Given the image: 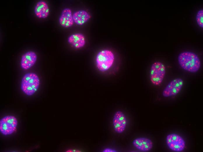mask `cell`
Masks as SVG:
<instances>
[{
	"mask_svg": "<svg viewBox=\"0 0 203 152\" xmlns=\"http://www.w3.org/2000/svg\"><path fill=\"white\" fill-rule=\"evenodd\" d=\"M196 19L198 25L201 28L203 27V10L200 9L197 12Z\"/></svg>",
	"mask_w": 203,
	"mask_h": 152,
	"instance_id": "9a60e30c",
	"label": "cell"
},
{
	"mask_svg": "<svg viewBox=\"0 0 203 152\" xmlns=\"http://www.w3.org/2000/svg\"><path fill=\"white\" fill-rule=\"evenodd\" d=\"M103 152H116V151L113 149L110 148H106L103 150Z\"/></svg>",
	"mask_w": 203,
	"mask_h": 152,
	"instance_id": "2e32d148",
	"label": "cell"
},
{
	"mask_svg": "<svg viewBox=\"0 0 203 152\" xmlns=\"http://www.w3.org/2000/svg\"><path fill=\"white\" fill-rule=\"evenodd\" d=\"M37 56L36 53L32 51H29L24 53L22 56L20 65L23 69L27 70L33 66L36 63Z\"/></svg>",
	"mask_w": 203,
	"mask_h": 152,
	"instance_id": "9c48e42d",
	"label": "cell"
},
{
	"mask_svg": "<svg viewBox=\"0 0 203 152\" xmlns=\"http://www.w3.org/2000/svg\"><path fill=\"white\" fill-rule=\"evenodd\" d=\"M132 144L137 149L144 152L150 151L153 147L152 141L146 137H140L136 138L133 141Z\"/></svg>",
	"mask_w": 203,
	"mask_h": 152,
	"instance_id": "30bf717a",
	"label": "cell"
},
{
	"mask_svg": "<svg viewBox=\"0 0 203 152\" xmlns=\"http://www.w3.org/2000/svg\"><path fill=\"white\" fill-rule=\"evenodd\" d=\"M127 120L125 114L121 111L118 110L114 114L113 120L114 129L118 133H123L126 126Z\"/></svg>",
	"mask_w": 203,
	"mask_h": 152,
	"instance_id": "ba28073f",
	"label": "cell"
},
{
	"mask_svg": "<svg viewBox=\"0 0 203 152\" xmlns=\"http://www.w3.org/2000/svg\"><path fill=\"white\" fill-rule=\"evenodd\" d=\"M34 12L38 18H45L49 15L50 10L47 3L44 1H40L36 3L34 8Z\"/></svg>",
	"mask_w": 203,
	"mask_h": 152,
	"instance_id": "7c38bea8",
	"label": "cell"
},
{
	"mask_svg": "<svg viewBox=\"0 0 203 152\" xmlns=\"http://www.w3.org/2000/svg\"><path fill=\"white\" fill-rule=\"evenodd\" d=\"M68 41L70 44L76 48H80L83 47L85 44V39L84 35L79 33L71 35L69 37Z\"/></svg>",
	"mask_w": 203,
	"mask_h": 152,
	"instance_id": "4fadbf2b",
	"label": "cell"
},
{
	"mask_svg": "<svg viewBox=\"0 0 203 152\" xmlns=\"http://www.w3.org/2000/svg\"><path fill=\"white\" fill-rule=\"evenodd\" d=\"M183 84V81L181 78L172 80L164 89L162 95L164 97H168L176 95L181 90Z\"/></svg>",
	"mask_w": 203,
	"mask_h": 152,
	"instance_id": "52a82bcc",
	"label": "cell"
},
{
	"mask_svg": "<svg viewBox=\"0 0 203 152\" xmlns=\"http://www.w3.org/2000/svg\"><path fill=\"white\" fill-rule=\"evenodd\" d=\"M81 151L78 150H76V149H69L67 150L66 152H80Z\"/></svg>",
	"mask_w": 203,
	"mask_h": 152,
	"instance_id": "e0dca14e",
	"label": "cell"
},
{
	"mask_svg": "<svg viewBox=\"0 0 203 152\" xmlns=\"http://www.w3.org/2000/svg\"><path fill=\"white\" fill-rule=\"evenodd\" d=\"M18 124V120L15 116H5L0 120V132L4 135H11L16 130Z\"/></svg>",
	"mask_w": 203,
	"mask_h": 152,
	"instance_id": "5b68a950",
	"label": "cell"
},
{
	"mask_svg": "<svg viewBox=\"0 0 203 152\" xmlns=\"http://www.w3.org/2000/svg\"><path fill=\"white\" fill-rule=\"evenodd\" d=\"M114 53L108 49H104L100 51L96 57V63L98 70L102 72H104L109 70L113 66L115 61Z\"/></svg>",
	"mask_w": 203,
	"mask_h": 152,
	"instance_id": "7a4b0ae2",
	"label": "cell"
},
{
	"mask_svg": "<svg viewBox=\"0 0 203 152\" xmlns=\"http://www.w3.org/2000/svg\"><path fill=\"white\" fill-rule=\"evenodd\" d=\"M178 63L181 67L188 72H197L201 66V62L198 56L195 53L185 51L180 53L178 57Z\"/></svg>",
	"mask_w": 203,
	"mask_h": 152,
	"instance_id": "6da1fadb",
	"label": "cell"
},
{
	"mask_svg": "<svg viewBox=\"0 0 203 152\" xmlns=\"http://www.w3.org/2000/svg\"><path fill=\"white\" fill-rule=\"evenodd\" d=\"M166 73L164 65L160 61H156L151 65L150 70V79L154 85L158 86L162 82Z\"/></svg>",
	"mask_w": 203,
	"mask_h": 152,
	"instance_id": "277c9868",
	"label": "cell"
},
{
	"mask_svg": "<svg viewBox=\"0 0 203 152\" xmlns=\"http://www.w3.org/2000/svg\"><path fill=\"white\" fill-rule=\"evenodd\" d=\"M39 85L38 76L34 73H28L24 75L22 79L21 88L25 94L31 96L37 90Z\"/></svg>",
	"mask_w": 203,
	"mask_h": 152,
	"instance_id": "3957f363",
	"label": "cell"
},
{
	"mask_svg": "<svg viewBox=\"0 0 203 152\" xmlns=\"http://www.w3.org/2000/svg\"><path fill=\"white\" fill-rule=\"evenodd\" d=\"M166 143L171 150L179 152L183 151L186 146V142L180 135L174 133L168 134L166 139Z\"/></svg>",
	"mask_w": 203,
	"mask_h": 152,
	"instance_id": "8992f818",
	"label": "cell"
},
{
	"mask_svg": "<svg viewBox=\"0 0 203 152\" xmlns=\"http://www.w3.org/2000/svg\"><path fill=\"white\" fill-rule=\"evenodd\" d=\"M74 22L79 25H82L91 18V15L87 11L80 10L75 12L73 15Z\"/></svg>",
	"mask_w": 203,
	"mask_h": 152,
	"instance_id": "5bb4252c",
	"label": "cell"
},
{
	"mask_svg": "<svg viewBox=\"0 0 203 152\" xmlns=\"http://www.w3.org/2000/svg\"><path fill=\"white\" fill-rule=\"evenodd\" d=\"M59 22L62 26L65 28H69L73 25L74 22L70 9L66 8L62 10L59 18Z\"/></svg>",
	"mask_w": 203,
	"mask_h": 152,
	"instance_id": "8fae6325",
	"label": "cell"
}]
</instances>
